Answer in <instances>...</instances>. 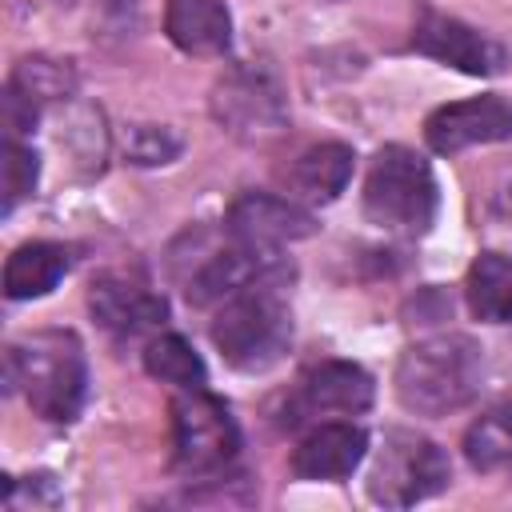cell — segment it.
Returning a JSON list of instances; mask_svg holds the SVG:
<instances>
[{"instance_id": "19", "label": "cell", "mask_w": 512, "mask_h": 512, "mask_svg": "<svg viewBox=\"0 0 512 512\" xmlns=\"http://www.w3.org/2000/svg\"><path fill=\"white\" fill-rule=\"evenodd\" d=\"M464 460L476 472H504L512 468V404L488 408L464 432Z\"/></svg>"}, {"instance_id": "10", "label": "cell", "mask_w": 512, "mask_h": 512, "mask_svg": "<svg viewBox=\"0 0 512 512\" xmlns=\"http://www.w3.org/2000/svg\"><path fill=\"white\" fill-rule=\"evenodd\" d=\"M224 232L256 252H280L292 240H304L316 232V216L292 200V196H272V192H244L228 204Z\"/></svg>"}, {"instance_id": "15", "label": "cell", "mask_w": 512, "mask_h": 512, "mask_svg": "<svg viewBox=\"0 0 512 512\" xmlns=\"http://www.w3.org/2000/svg\"><path fill=\"white\" fill-rule=\"evenodd\" d=\"M352 168H356V152L348 144H340V140L312 144L292 160L288 192H292V200H304V204H332L348 188Z\"/></svg>"}, {"instance_id": "6", "label": "cell", "mask_w": 512, "mask_h": 512, "mask_svg": "<svg viewBox=\"0 0 512 512\" xmlns=\"http://www.w3.org/2000/svg\"><path fill=\"white\" fill-rule=\"evenodd\" d=\"M240 452L236 416L208 388H180L172 400V464L176 472L204 480L224 472Z\"/></svg>"}, {"instance_id": "20", "label": "cell", "mask_w": 512, "mask_h": 512, "mask_svg": "<svg viewBox=\"0 0 512 512\" xmlns=\"http://www.w3.org/2000/svg\"><path fill=\"white\" fill-rule=\"evenodd\" d=\"M8 88L20 92L28 104L44 108L52 100H68L72 88H76V72L68 60H48V56H28L12 68L8 76Z\"/></svg>"}, {"instance_id": "12", "label": "cell", "mask_w": 512, "mask_h": 512, "mask_svg": "<svg viewBox=\"0 0 512 512\" xmlns=\"http://www.w3.org/2000/svg\"><path fill=\"white\" fill-rule=\"evenodd\" d=\"M88 308H92L96 324L120 340L148 336V332L164 328V320H168V300L152 284H144L140 276H128V272H100L88 284Z\"/></svg>"}, {"instance_id": "14", "label": "cell", "mask_w": 512, "mask_h": 512, "mask_svg": "<svg viewBox=\"0 0 512 512\" xmlns=\"http://www.w3.org/2000/svg\"><path fill=\"white\" fill-rule=\"evenodd\" d=\"M164 32L188 56H224L232 48V12L224 0H168Z\"/></svg>"}, {"instance_id": "17", "label": "cell", "mask_w": 512, "mask_h": 512, "mask_svg": "<svg viewBox=\"0 0 512 512\" xmlns=\"http://www.w3.org/2000/svg\"><path fill=\"white\" fill-rule=\"evenodd\" d=\"M464 296L476 320L484 324H512V256L480 252L468 268Z\"/></svg>"}, {"instance_id": "22", "label": "cell", "mask_w": 512, "mask_h": 512, "mask_svg": "<svg viewBox=\"0 0 512 512\" xmlns=\"http://www.w3.org/2000/svg\"><path fill=\"white\" fill-rule=\"evenodd\" d=\"M36 180H40L36 148L20 144L16 136H8V144H4V216H12L16 204L36 192Z\"/></svg>"}, {"instance_id": "11", "label": "cell", "mask_w": 512, "mask_h": 512, "mask_svg": "<svg viewBox=\"0 0 512 512\" xmlns=\"http://www.w3.org/2000/svg\"><path fill=\"white\" fill-rule=\"evenodd\" d=\"M424 140L436 156H456L476 144L512 140V100H504L500 92H484V96L440 104L424 120Z\"/></svg>"}, {"instance_id": "18", "label": "cell", "mask_w": 512, "mask_h": 512, "mask_svg": "<svg viewBox=\"0 0 512 512\" xmlns=\"http://www.w3.org/2000/svg\"><path fill=\"white\" fill-rule=\"evenodd\" d=\"M144 372L160 384H172V388H204L208 384V368H204L200 352L180 332H160L148 340Z\"/></svg>"}, {"instance_id": "7", "label": "cell", "mask_w": 512, "mask_h": 512, "mask_svg": "<svg viewBox=\"0 0 512 512\" xmlns=\"http://www.w3.org/2000/svg\"><path fill=\"white\" fill-rule=\"evenodd\" d=\"M448 480H452V464L436 440L416 436L408 428H392L384 432V444L372 460L368 500L380 508H412L444 492Z\"/></svg>"}, {"instance_id": "3", "label": "cell", "mask_w": 512, "mask_h": 512, "mask_svg": "<svg viewBox=\"0 0 512 512\" xmlns=\"http://www.w3.org/2000/svg\"><path fill=\"white\" fill-rule=\"evenodd\" d=\"M288 284H252L224 304L208 324V336L228 368L236 372H268L292 348V308L284 296Z\"/></svg>"}, {"instance_id": "1", "label": "cell", "mask_w": 512, "mask_h": 512, "mask_svg": "<svg viewBox=\"0 0 512 512\" xmlns=\"http://www.w3.org/2000/svg\"><path fill=\"white\" fill-rule=\"evenodd\" d=\"M24 392L48 424H72L88 396V356L76 332L44 328L4 348V392Z\"/></svg>"}, {"instance_id": "5", "label": "cell", "mask_w": 512, "mask_h": 512, "mask_svg": "<svg viewBox=\"0 0 512 512\" xmlns=\"http://www.w3.org/2000/svg\"><path fill=\"white\" fill-rule=\"evenodd\" d=\"M208 104L212 120L240 144H272L288 132V96L268 64H232Z\"/></svg>"}, {"instance_id": "2", "label": "cell", "mask_w": 512, "mask_h": 512, "mask_svg": "<svg viewBox=\"0 0 512 512\" xmlns=\"http://www.w3.org/2000/svg\"><path fill=\"white\" fill-rule=\"evenodd\" d=\"M484 388V348L468 332H436L396 360V400L416 416L468 408Z\"/></svg>"}, {"instance_id": "8", "label": "cell", "mask_w": 512, "mask_h": 512, "mask_svg": "<svg viewBox=\"0 0 512 512\" xmlns=\"http://www.w3.org/2000/svg\"><path fill=\"white\" fill-rule=\"evenodd\" d=\"M372 396H376V384L360 364L320 360L288 392L280 424L284 428H304V424H316L324 416H356V412L372 408Z\"/></svg>"}, {"instance_id": "13", "label": "cell", "mask_w": 512, "mask_h": 512, "mask_svg": "<svg viewBox=\"0 0 512 512\" xmlns=\"http://www.w3.org/2000/svg\"><path fill=\"white\" fill-rule=\"evenodd\" d=\"M368 456V432L348 420H320L292 452L296 480H348Z\"/></svg>"}, {"instance_id": "16", "label": "cell", "mask_w": 512, "mask_h": 512, "mask_svg": "<svg viewBox=\"0 0 512 512\" xmlns=\"http://www.w3.org/2000/svg\"><path fill=\"white\" fill-rule=\"evenodd\" d=\"M72 268V252L56 240H28L4 260V296L36 300L48 296Z\"/></svg>"}, {"instance_id": "9", "label": "cell", "mask_w": 512, "mask_h": 512, "mask_svg": "<svg viewBox=\"0 0 512 512\" xmlns=\"http://www.w3.org/2000/svg\"><path fill=\"white\" fill-rule=\"evenodd\" d=\"M412 48L436 64L464 72V76H500L508 68V48L496 36H488L456 16L432 12V8L420 16V24L412 32Z\"/></svg>"}, {"instance_id": "21", "label": "cell", "mask_w": 512, "mask_h": 512, "mask_svg": "<svg viewBox=\"0 0 512 512\" xmlns=\"http://www.w3.org/2000/svg\"><path fill=\"white\" fill-rule=\"evenodd\" d=\"M184 152L180 132H172L168 124H132L124 136V156L136 168H160L172 164Z\"/></svg>"}, {"instance_id": "4", "label": "cell", "mask_w": 512, "mask_h": 512, "mask_svg": "<svg viewBox=\"0 0 512 512\" xmlns=\"http://www.w3.org/2000/svg\"><path fill=\"white\" fill-rule=\"evenodd\" d=\"M440 188L432 164L404 144H384L364 176V216L368 224L396 236H424L436 224Z\"/></svg>"}]
</instances>
